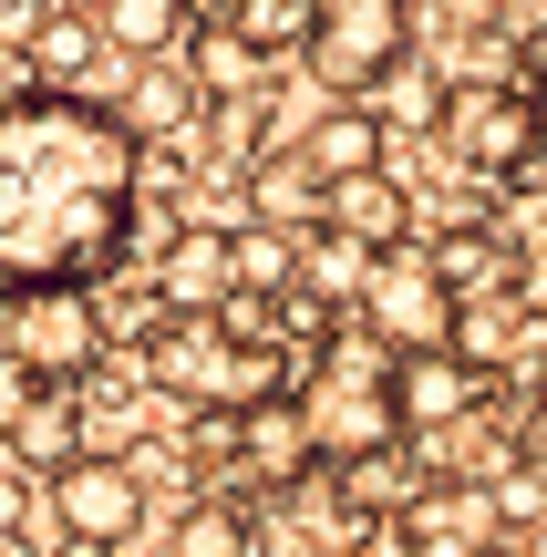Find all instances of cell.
<instances>
[{
	"label": "cell",
	"instance_id": "obj_2",
	"mask_svg": "<svg viewBox=\"0 0 547 557\" xmlns=\"http://www.w3.org/2000/svg\"><path fill=\"white\" fill-rule=\"evenodd\" d=\"M300 351L289 341H259V331H227L217 310H176L156 341H145V382L186 413H248V403L289 393Z\"/></svg>",
	"mask_w": 547,
	"mask_h": 557
},
{
	"label": "cell",
	"instance_id": "obj_8",
	"mask_svg": "<svg viewBox=\"0 0 547 557\" xmlns=\"http://www.w3.org/2000/svg\"><path fill=\"white\" fill-rule=\"evenodd\" d=\"M434 135H445V156L475 165V176H517V165L537 156L527 83H455V94H434Z\"/></svg>",
	"mask_w": 547,
	"mask_h": 557
},
{
	"label": "cell",
	"instance_id": "obj_3",
	"mask_svg": "<svg viewBox=\"0 0 547 557\" xmlns=\"http://www.w3.org/2000/svg\"><path fill=\"white\" fill-rule=\"evenodd\" d=\"M289 403H300L310 455H321V465L372 455V444H403V423H393V351H383V341H362L351 320L300 361V372H289Z\"/></svg>",
	"mask_w": 547,
	"mask_h": 557
},
{
	"label": "cell",
	"instance_id": "obj_10",
	"mask_svg": "<svg viewBox=\"0 0 547 557\" xmlns=\"http://www.w3.org/2000/svg\"><path fill=\"white\" fill-rule=\"evenodd\" d=\"M103 114H114V124H124V135H135V145H176L186 124L207 114V94H197V83H186V62L165 52V62H135V73H124V94L103 103Z\"/></svg>",
	"mask_w": 547,
	"mask_h": 557
},
{
	"label": "cell",
	"instance_id": "obj_26",
	"mask_svg": "<svg viewBox=\"0 0 547 557\" xmlns=\"http://www.w3.org/2000/svg\"><path fill=\"white\" fill-rule=\"evenodd\" d=\"M32 517H41L32 475H21V465H0V547H21V537H32Z\"/></svg>",
	"mask_w": 547,
	"mask_h": 557
},
{
	"label": "cell",
	"instance_id": "obj_24",
	"mask_svg": "<svg viewBox=\"0 0 547 557\" xmlns=\"http://www.w3.org/2000/svg\"><path fill=\"white\" fill-rule=\"evenodd\" d=\"M217 21L248 41V52H300L310 21H321V0H238V11H217Z\"/></svg>",
	"mask_w": 547,
	"mask_h": 557
},
{
	"label": "cell",
	"instance_id": "obj_19",
	"mask_svg": "<svg viewBox=\"0 0 547 557\" xmlns=\"http://www.w3.org/2000/svg\"><path fill=\"white\" fill-rule=\"evenodd\" d=\"M94 32H103V52H124V62H165L197 32V0H103Z\"/></svg>",
	"mask_w": 547,
	"mask_h": 557
},
{
	"label": "cell",
	"instance_id": "obj_11",
	"mask_svg": "<svg viewBox=\"0 0 547 557\" xmlns=\"http://www.w3.org/2000/svg\"><path fill=\"white\" fill-rule=\"evenodd\" d=\"M321 227H341L351 248H372V259H383V248H403L413 238V186L393 176V165H372V176H341L321 197Z\"/></svg>",
	"mask_w": 547,
	"mask_h": 557
},
{
	"label": "cell",
	"instance_id": "obj_27",
	"mask_svg": "<svg viewBox=\"0 0 547 557\" xmlns=\"http://www.w3.org/2000/svg\"><path fill=\"white\" fill-rule=\"evenodd\" d=\"M517 83H527V114H537V145H547V32L517 41Z\"/></svg>",
	"mask_w": 547,
	"mask_h": 557
},
{
	"label": "cell",
	"instance_id": "obj_32",
	"mask_svg": "<svg viewBox=\"0 0 547 557\" xmlns=\"http://www.w3.org/2000/svg\"><path fill=\"white\" fill-rule=\"evenodd\" d=\"M0 361H11V289H0Z\"/></svg>",
	"mask_w": 547,
	"mask_h": 557
},
{
	"label": "cell",
	"instance_id": "obj_20",
	"mask_svg": "<svg viewBox=\"0 0 547 557\" xmlns=\"http://www.w3.org/2000/svg\"><path fill=\"white\" fill-rule=\"evenodd\" d=\"M321 197L331 186L300 165V145H259V165H248V207H259V227H321Z\"/></svg>",
	"mask_w": 547,
	"mask_h": 557
},
{
	"label": "cell",
	"instance_id": "obj_22",
	"mask_svg": "<svg viewBox=\"0 0 547 557\" xmlns=\"http://www.w3.org/2000/svg\"><path fill=\"white\" fill-rule=\"evenodd\" d=\"M94 289H103V299H94V331H103V351H114V341H124V351H145V341H156L165 320H176L156 278H94Z\"/></svg>",
	"mask_w": 547,
	"mask_h": 557
},
{
	"label": "cell",
	"instance_id": "obj_18",
	"mask_svg": "<svg viewBox=\"0 0 547 557\" xmlns=\"http://www.w3.org/2000/svg\"><path fill=\"white\" fill-rule=\"evenodd\" d=\"M176 62H186V83H197L207 103H248V94H269V52H248L227 21H197Z\"/></svg>",
	"mask_w": 547,
	"mask_h": 557
},
{
	"label": "cell",
	"instance_id": "obj_9",
	"mask_svg": "<svg viewBox=\"0 0 547 557\" xmlns=\"http://www.w3.org/2000/svg\"><path fill=\"white\" fill-rule=\"evenodd\" d=\"M486 393H496V382L465 372L455 351H403V361H393V423H403V444H424V434H445V423L486 413Z\"/></svg>",
	"mask_w": 547,
	"mask_h": 557
},
{
	"label": "cell",
	"instance_id": "obj_34",
	"mask_svg": "<svg viewBox=\"0 0 547 557\" xmlns=\"http://www.w3.org/2000/svg\"><path fill=\"white\" fill-rule=\"evenodd\" d=\"M207 11H238V0H207Z\"/></svg>",
	"mask_w": 547,
	"mask_h": 557
},
{
	"label": "cell",
	"instance_id": "obj_16",
	"mask_svg": "<svg viewBox=\"0 0 547 557\" xmlns=\"http://www.w3.org/2000/svg\"><path fill=\"white\" fill-rule=\"evenodd\" d=\"M21 52H32V83H41V94H83V83L103 73L94 11H41L32 32H21Z\"/></svg>",
	"mask_w": 547,
	"mask_h": 557
},
{
	"label": "cell",
	"instance_id": "obj_1",
	"mask_svg": "<svg viewBox=\"0 0 547 557\" xmlns=\"http://www.w3.org/2000/svg\"><path fill=\"white\" fill-rule=\"evenodd\" d=\"M135 248V135L103 94L0 103V289H94Z\"/></svg>",
	"mask_w": 547,
	"mask_h": 557
},
{
	"label": "cell",
	"instance_id": "obj_31",
	"mask_svg": "<svg viewBox=\"0 0 547 557\" xmlns=\"http://www.w3.org/2000/svg\"><path fill=\"white\" fill-rule=\"evenodd\" d=\"M41 11H52V0H0V32H11V41H21V32H32V21H41Z\"/></svg>",
	"mask_w": 547,
	"mask_h": 557
},
{
	"label": "cell",
	"instance_id": "obj_6",
	"mask_svg": "<svg viewBox=\"0 0 547 557\" xmlns=\"http://www.w3.org/2000/svg\"><path fill=\"white\" fill-rule=\"evenodd\" d=\"M52 527H62V547H83V557H124L135 547V527H145V465H124V455H94L83 444L73 465H52Z\"/></svg>",
	"mask_w": 547,
	"mask_h": 557
},
{
	"label": "cell",
	"instance_id": "obj_30",
	"mask_svg": "<svg viewBox=\"0 0 547 557\" xmlns=\"http://www.w3.org/2000/svg\"><path fill=\"white\" fill-rule=\"evenodd\" d=\"M434 11H445V32H486V21H496V0H434Z\"/></svg>",
	"mask_w": 547,
	"mask_h": 557
},
{
	"label": "cell",
	"instance_id": "obj_14",
	"mask_svg": "<svg viewBox=\"0 0 547 557\" xmlns=\"http://www.w3.org/2000/svg\"><path fill=\"white\" fill-rule=\"evenodd\" d=\"M383 156H393V124L372 114V103H331V114L300 135V165H310L321 186H341V176H372Z\"/></svg>",
	"mask_w": 547,
	"mask_h": 557
},
{
	"label": "cell",
	"instance_id": "obj_21",
	"mask_svg": "<svg viewBox=\"0 0 547 557\" xmlns=\"http://www.w3.org/2000/svg\"><path fill=\"white\" fill-rule=\"evenodd\" d=\"M11 455H21V465H73V455H83V413H73V393H52V382H41V393L11 413Z\"/></svg>",
	"mask_w": 547,
	"mask_h": 557
},
{
	"label": "cell",
	"instance_id": "obj_4",
	"mask_svg": "<svg viewBox=\"0 0 547 557\" xmlns=\"http://www.w3.org/2000/svg\"><path fill=\"white\" fill-rule=\"evenodd\" d=\"M300 62H310V83H331L341 103L383 94V83L413 62V0H321Z\"/></svg>",
	"mask_w": 547,
	"mask_h": 557
},
{
	"label": "cell",
	"instance_id": "obj_17",
	"mask_svg": "<svg viewBox=\"0 0 547 557\" xmlns=\"http://www.w3.org/2000/svg\"><path fill=\"white\" fill-rule=\"evenodd\" d=\"M424 259H434V278H445L455 299H465V289H507V278L527 289V259H517V248L496 238L486 218H465V227H434V238H424Z\"/></svg>",
	"mask_w": 547,
	"mask_h": 557
},
{
	"label": "cell",
	"instance_id": "obj_33",
	"mask_svg": "<svg viewBox=\"0 0 547 557\" xmlns=\"http://www.w3.org/2000/svg\"><path fill=\"white\" fill-rule=\"evenodd\" d=\"M52 11H103V0H52Z\"/></svg>",
	"mask_w": 547,
	"mask_h": 557
},
{
	"label": "cell",
	"instance_id": "obj_12",
	"mask_svg": "<svg viewBox=\"0 0 547 557\" xmlns=\"http://www.w3.org/2000/svg\"><path fill=\"white\" fill-rule=\"evenodd\" d=\"M331 475V496H341V517H403L413 496H424V465H413V444H372V455H341V465H321Z\"/></svg>",
	"mask_w": 547,
	"mask_h": 557
},
{
	"label": "cell",
	"instance_id": "obj_15",
	"mask_svg": "<svg viewBox=\"0 0 547 557\" xmlns=\"http://www.w3.org/2000/svg\"><path fill=\"white\" fill-rule=\"evenodd\" d=\"M156 289H165V310H227V299H238V269H227V227H176V238H165Z\"/></svg>",
	"mask_w": 547,
	"mask_h": 557
},
{
	"label": "cell",
	"instance_id": "obj_29",
	"mask_svg": "<svg viewBox=\"0 0 547 557\" xmlns=\"http://www.w3.org/2000/svg\"><path fill=\"white\" fill-rule=\"evenodd\" d=\"M21 94H41V83H32V52L0 32V103H21Z\"/></svg>",
	"mask_w": 547,
	"mask_h": 557
},
{
	"label": "cell",
	"instance_id": "obj_23",
	"mask_svg": "<svg viewBox=\"0 0 547 557\" xmlns=\"http://www.w3.org/2000/svg\"><path fill=\"white\" fill-rule=\"evenodd\" d=\"M227 269H238V299H279L300 278V238L289 227H227Z\"/></svg>",
	"mask_w": 547,
	"mask_h": 557
},
{
	"label": "cell",
	"instance_id": "obj_13",
	"mask_svg": "<svg viewBox=\"0 0 547 557\" xmlns=\"http://www.w3.org/2000/svg\"><path fill=\"white\" fill-rule=\"evenodd\" d=\"M227 423H238V455H227V465H248L259 485H289V475H310V465H321V455H310V423H300V403H289V393L248 403V413H227Z\"/></svg>",
	"mask_w": 547,
	"mask_h": 557
},
{
	"label": "cell",
	"instance_id": "obj_25",
	"mask_svg": "<svg viewBox=\"0 0 547 557\" xmlns=\"http://www.w3.org/2000/svg\"><path fill=\"white\" fill-rule=\"evenodd\" d=\"M176 557H248V506L238 496H197L176 517Z\"/></svg>",
	"mask_w": 547,
	"mask_h": 557
},
{
	"label": "cell",
	"instance_id": "obj_28",
	"mask_svg": "<svg viewBox=\"0 0 547 557\" xmlns=\"http://www.w3.org/2000/svg\"><path fill=\"white\" fill-rule=\"evenodd\" d=\"M517 465L547 485V393H527V413H517Z\"/></svg>",
	"mask_w": 547,
	"mask_h": 557
},
{
	"label": "cell",
	"instance_id": "obj_5",
	"mask_svg": "<svg viewBox=\"0 0 547 557\" xmlns=\"http://www.w3.org/2000/svg\"><path fill=\"white\" fill-rule=\"evenodd\" d=\"M445 320H455V289L434 278L424 238L383 248V259L362 269V289H351V331L383 341L393 361H403V351H445Z\"/></svg>",
	"mask_w": 547,
	"mask_h": 557
},
{
	"label": "cell",
	"instance_id": "obj_7",
	"mask_svg": "<svg viewBox=\"0 0 547 557\" xmlns=\"http://www.w3.org/2000/svg\"><path fill=\"white\" fill-rule=\"evenodd\" d=\"M11 372L21 382H73L103 372V331H94V289H11Z\"/></svg>",
	"mask_w": 547,
	"mask_h": 557
}]
</instances>
